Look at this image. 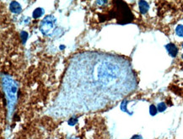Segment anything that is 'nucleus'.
<instances>
[{"label": "nucleus", "instance_id": "9d476101", "mask_svg": "<svg viewBox=\"0 0 183 139\" xmlns=\"http://www.w3.org/2000/svg\"><path fill=\"white\" fill-rule=\"evenodd\" d=\"M157 112H158V109H157V107L155 106H154V105H151L150 107V113L151 115H155L157 114Z\"/></svg>", "mask_w": 183, "mask_h": 139}, {"label": "nucleus", "instance_id": "6e6552de", "mask_svg": "<svg viewBox=\"0 0 183 139\" xmlns=\"http://www.w3.org/2000/svg\"><path fill=\"white\" fill-rule=\"evenodd\" d=\"M176 33L178 37H183V25L182 24H179L177 25V27L176 28Z\"/></svg>", "mask_w": 183, "mask_h": 139}, {"label": "nucleus", "instance_id": "f8f14e48", "mask_svg": "<svg viewBox=\"0 0 183 139\" xmlns=\"http://www.w3.org/2000/svg\"><path fill=\"white\" fill-rule=\"evenodd\" d=\"M76 121H77V119L76 118H72V119H70L69 120V125H74L75 123H76Z\"/></svg>", "mask_w": 183, "mask_h": 139}, {"label": "nucleus", "instance_id": "1a4fd4ad", "mask_svg": "<svg viewBox=\"0 0 183 139\" xmlns=\"http://www.w3.org/2000/svg\"><path fill=\"white\" fill-rule=\"evenodd\" d=\"M157 109H158V111L159 112L165 111V110H166V105L164 102L159 103V105L157 106Z\"/></svg>", "mask_w": 183, "mask_h": 139}, {"label": "nucleus", "instance_id": "f03ea898", "mask_svg": "<svg viewBox=\"0 0 183 139\" xmlns=\"http://www.w3.org/2000/svg\"><path fill=\"white\" fill-rule=\"evenodd\" d=\"M3 90L6 94V98L9 103V108L10 109L13 107L14 104L16 101V91H17V87L15 85V82L9 77H3Z\"/></svg>", "mask_w": 183, "mask_h": 139}, {"label": "nucleus", "instance_id": "423d86ee", "mask_svg": "<svg viewBox=\"0 0 183 139\" xmlns=\"http://www.w3.org/2000/svg\"><path fill=\"white\" fill-rule=\"evenodd\" d=\"M138 5H139V10H140V12H141V14H143V15L146 14V13L148 12L149 9H150L149 3H148L147 2H145V1H139Z\"/></svg>", "mask_w": 183, "mask_h": 139}, {"label": "nucleus", "instance_id": "4468645a", "mask_svg": "<svg viewBox=\"0 0 183 139\" xmlns=\"http://www.w3.org/2000/svg\"><path fill=\"white\" fill-rule=\"evenodd\" d=\"M182 48H183V43H182Z\"/></svg>", "mask_w": 183, "mask_h": 139}, {"label": "nucleus", "instance_id": "7ed1b4c3", "mask_svg": "<svg viewBox=\"0 0 183 139\" xmlns=\"http://www.w3.org/2000/svg\"><path fill=\"white\" fill-rule=\"evenodd\" d=\"M56 20L53 16L51 15H48L43 20H42V24H41V30L42 32L44 35H47V34L50 31V30L52 29L53 27V24H54Z\"/></svg>", "mask_w": 183, "mask_h": 139}, {"label": "nucleus", "instance_id": "39448f33", "mask_svg": "<svg viewBox=\"0 0 183 139\" xmlns=\"http://www.w3.org/2000/svg\"><path fill=\"white\" fill-rule=\"evenodd\" d=\"M9 9H10V11L14 14H20L22 11L20 4L18 2H15V1L11 2L10 5H9Z\"/></svg>", "mask_w": 183, "mask_h": 139}, {"label": "nucleus", "instance_id": "20e7f679", "mask_svg": "<svg viewBox=\"0 0 183 139\" xmlns=\"http://www.w3.org/2000/svg\"><path fill=\"white\" fill-rule=\"evenodd\" d=\"M165 48L168 51V54L172 57V58H175L176 57L177 53H178V49H177L176 46L173 44V43H169L167 45L165 46Z\"/></svg>", "mask_w": 183, "mask_h": 139}, {"label": "nucleus", "instance_id": "f257e3e1", "mask_svg": "<svg viewBox=\"0 0 183 139\" xmlns=\"http://www.w3.org/2000/svg\"><path fill=\"white\" fill-rule=\"evenodd\" d=\"M116 10L112 11V18H117V21L120 24H127L132 20L133 16L126 3L122 1H117Z\"/></svg>", "mask_w": 183, "mask_h": 139}, {"label": "nucleus", "instance_id": "ddd939ff", "mask_svg": "<svg viewBox=\"0 0 183 139\" xmlns=\"http://www.w3.org/2000/svg\"><path fill=\"white\" fill-rule=\"evenodd\" d=\"M131 139H142V137L139 136V135H135V136H133Z\"/></svg>", "mask_w": 183, "mask_h": 139}, {"label": "nucleus", "instance_id": "9b49d317", "mask_svg": "<svg viewBox=\"0 0 183 139\" xmlns=\"http://www.w3.org/2000/svg\"><path fill=\"white\" fill-rule=\"evenodd\" d=\"M27 38H28V35L26 32H22V33H21V40H22L23 43H25V41H26Z\"/></svg>", "mask_w": 183, "mask_h": 139}, {"label": "nucleus", "instance_id": "0eeeda50", "mask_svg": "<svg viewBox=\"0 0 183 139\" xmlns=\"http://www.w3.org/2000/svg\"><path fill=\"white\" fill-rule=\"evenodd\" d=\"M43 14H44V9H42V8L36 9L35 10H34V12H33V18L35 19L40 18Z\"/></svg>", "mask_w": 183, "mask_h": 139}]
</instances>
